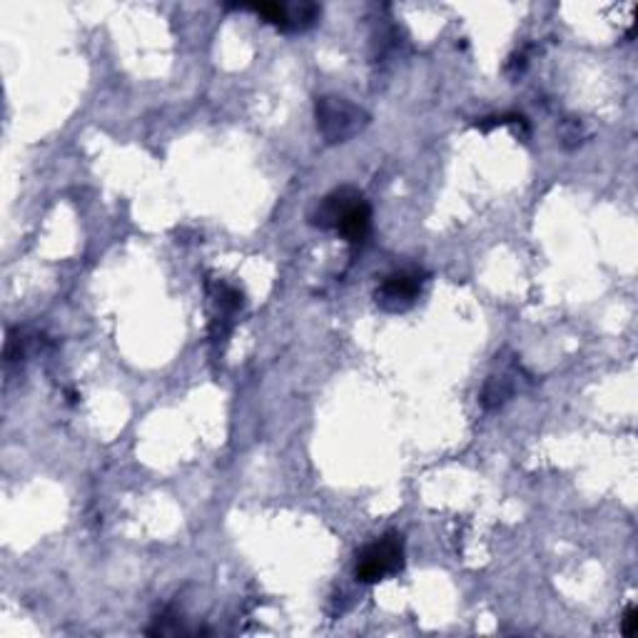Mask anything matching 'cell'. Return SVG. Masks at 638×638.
Masks as SVG:
<instances>
[{
	"mask_svg": "<svg viewBox=\"0 0 638 638\" xmlns=\"http://www.w3.org/2000/svg\"><path fill=\"white\" fill-rule=\"evenodd\" d=\"M369 229H371V208L365 198L357 208L350 210L347 217L342 220V225L336 227V235H342L350 245H359L369 237Z\"/></svg>",
	"mask_w": 638,
	"mask_h": 638,
	"instance_id": "6",
	"label": "cell"
},
{
	"mask_svg": "<svg viewBox=\"0 0 638 638\" xmlns=\"http://www.w3.org/2000/svg\"><path fill=\"white\" fill-rule=\"evenodd\" d=\"M404 569V536L387 531L357 554L354 576L359 583H379Z\"/></svg>",
	"mask_w": 638,
	"mask_h": 638,
	"instance_id": "2",
	"label": "cell"
},
{
	"mask_svg": "<svg viewBox=\"0 0 638 638\" xmlns=\"http://www.w3.org/2000/svg\"><path fill=\"white\" fill-rule=\"evenodd\" d=\"M245 11H252L262 17L264 23L274 25L277 31L285 33H297L307 31L317 23L319 8L312 3H260V5H243Z\"/></svg>",
	"mask_w": 638,
	"mask_h": 638,
	"instance_id": "4",
	"label": "cell"
},
{
	"mask_svg": "<svg viewBox=\"0 0 638 638\" xmlns=\"http://www.w3.org/2000/svg\"><path fill=\"white\" fill-rule=\"evenodd\" d=\"M622 634L624 636H636L638 634V611L636 606H628L624 611V618H622Z\"/></svg>",
	"mask_w": 638,
	"mask_h": 638,
	"instance_id": "8",
	"label": "cell"
},
{
	"mask_svg": "<svg viewBox=\"0 0 638 638\" xmlns=\"http://www.w3.org/2000/svg\"><path fill=\"white\" fill-rule=\"evenodd\" d=\"M362 200H365V194L357 188H336L330 194H324V198L315 205V210L309 212V225L319 229H334L336 233L342 220L347 217L350 210L357 208Z\"/></svg>",
	"mask_w": 638,
	"mask_h": 638,
	"instance_id": "5",
	"label": "cell"
},
{
	"mask_svg": "<svg viewBox=\"0 0 638 638\" xmlns=\"http://www.w3.org/2000/svg\"><path fill=\"white\" fill-rule=\"evenodd\" d=\"M317 130L327 145H342L357 138L369 126V113L347 97L322 95L315 103Z\"/></svg>",
	"mask_w": 638,
	"mask_h": 638,
	"instance_id": "1",
	"label": "cell"
},
{
	"mask_svg": "<svg viewBox=\"0 0 638 638\" xmlns=\"http://www.w3.org/2000/svg\"><path fill=\"white\" fill-rule=\"evenodd\" d=\"M427 285V272L422 270H397L379 282L375 290V303L382 312L402 315L416 305L422 290Z\"/></svg>",
	"mask_w": 638,
	"mask_h": 638,
	"instance_id": "3",
	"label": "cell"
},
{
	"mask_svg": "<svg viewBox=\"0 0 638 638\" xmlns=\"http://www.w3.org/2000/svg\"><path fill=\"white\" fill-rule=\"evenodd\" d=\"M513 394V385L511 377L499 375V377H489V382L484 385L482 392V404L486 410H499L501 404H507Z\"/></svg>",
	"mask_w": 638,
	"mask_h": 638,
	"instance_id": "7",
	"label": "cell"
}]
</instances>
